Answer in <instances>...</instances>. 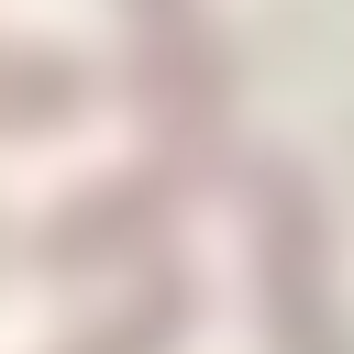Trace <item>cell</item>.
Returning a JSON list of instances; mask_svg holds the SVG:
<instances>
[{
    "label": "cell",
    "mask_w": 354,
    "mask_h": 354,
    "mask_svg": "<svg viewBox=\"0 0 354 354\" xmlns=\"http://www.w3.org/2000/svg\"><path fill=\"white\" fill-rule=\"evenodd\" d=\"M310 199L288 177H266V266H277V332L288 354H332V310H321V277H310Z\"/></svg>",
    "instance_id": "cell-1"
},
{
    "label": "cell",
    "mask_w": 354,
    "mask_h": 354,
    "mask_svg": "<svg viewBox=\"0 0 354 354\" xmlns=\"http://www.w3.org/2000/svg\"><path fill=\"white\" fill-rule=\"evenodd\" d=\"M155 343H166V310H144L133 332H111V343H88V354H155Z\"/></svg>",
    "instance_id": "cell-2"
}]
</instances>
